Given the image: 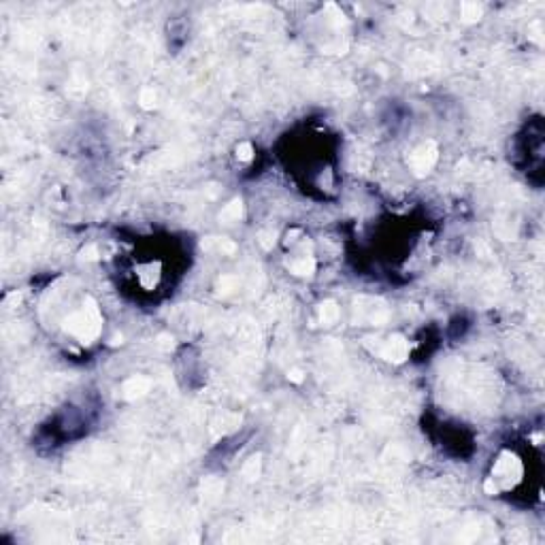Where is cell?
Here are the masks:
<instances>
[{
	"label": "cell",
	"instance_id": "cell-4",
	"mask_svg": "<svg viewBox=\"0 0 545 545\" xmlns=\"http://www.w3.org/2000/svg\"><path fill=\"white\" fill-rule=\"evenodd\" d=\"M241 215H243V207H241V202H239V201L230 202L224 211H222V218H224V220H239Z\"/></svg>",
	"mask_w": 545,
	"mask_h": 545
},
{
	"label": "cell",
	"instance_id": "cell-2",
	"mask_svg": "<svg viewBox=\"0 0 545 545\" xmlns=\"http://www.w3.org/2000/svg\"><path fill=\"white\" fill-rule=\"evenodd\" d=\"M407 351H409V347H407L405 339L394 337V339H390V341H385L384 349H382V356H384V358H388V360L401 362V360L407 358Z\"/></svg>",
	"mask_w": 545,
	"mask_h": 545
},
{
	"label": "cell",
	"instance_id": "cell-6",
	"mask_svg": "<svg viewBox=\"0 0 545 545\" xmlns=\"http://www.w3.org/2000/svg\"><path fill=\"white\" fill-rule=\"evenodd\" d=\"M320 315H322V320H324L326 324L335 322V320H337V315H339L337 304H335V303H326V304H322V311H320Z\"/></svg>",
	"mask_w": 545,
	"mask_h": 545
},
{
	"label": "cell",
	"instance_id": "cell-1",
	"mask_svg": "<svg viewBox=\"0 0 545 545\" xmlns=\"http://www.w3.org/2000/svg\"><path fill=\"white\" fill-rule=\"evenodd\" d=\"M435 160H437V149L432 145H424L420 151L413 154V168L418 173H428Z\"/></svg>",
	"mask_w": 545,
	"mask_h": 545
},
{
	"label": "cell",
	"instance_id": "cell-7",
	"mask_svg": "<svg viewBox=\"0 0 545 545\" xmlns=\"http://www.w3.org/2000/svg\"><path fill=\"white\" fill-rule=\"evenodd\" d=\"M482 15V7L475 2H464L462 4V17H466L468 21L471 20H477V17Z\"/></svg>",
	"mask_w": 545,
	"mask_h": 545
},
{
	"label": "cell",
	"instance_id": "cell-5",
	"mask_svg": "<svg viewBox=\"0 0 545 545\" xmlns=\"http://www.w3.org/2000/svg\"><path fill=\"white\" fill-rule=\"evenodd\" d=\"M292 268H294V273H298V275H309V273H313L315 262H313V258H301Z\"/></svg>",
	"mask_w": 545,
	"mask_h": 545
},
{
	"label": "cell",
	"instance_id": "cell-8",
	"mask_svg": "<svg viewBox=\"0 0 545 545\" xmlns=\"http://www.w3.org/2000/svg\"><path fill=\"white\" fill-rule=\"evenodd\" d=\"M237 151H239V158H241V160H249V158H251V147H249L247 143L241 145V147H239Z\"/></svg>",
	"mask_w": 545,
	"mask_h": 545
},
{
	"label": "cell",
	"instance_id": "cell-3",
	"mask_svg": "<svg viewBox=\"0 0 545 545\" xmlns=\"http://www.w3.org/2000/svg\"><path fill=\"white\" fill-rule=\"evenodd\" d=\"M147 390H149V379H145V377H132L124 385V394L128 398H137L141 394H145Z\"/></svg>",
	"mask_w": 545,
	"mask_h": 545
}]
</instances>
